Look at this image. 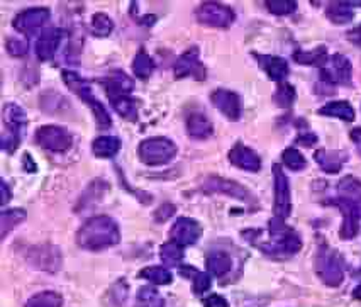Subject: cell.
Masks as SVG:
<instances>
[{"instance_id": "obj_1", "label": "cell", "mask_w": 361, "mask_h": 307, "mask_svg": "<svg viewBox=\"0 0 361 307\" xmlns=\"http://www.w3.org/2000/svg\"><path fill=\"white\" fill-rule=\"evenodd\" d=\"M121 241L119 226L109 216L88 219L77 233V245L87 251H102Z\"/></svg>"}, {"instance_id": "obj_2", "label": "cell", "mask_w": 361, "mask_h": 307, "mask_svg": "<svg viewBox=\"0 0 361 307\" xmlns=\"http://www.w3.org/2000/svg\"><path fill=\"white\" fill-rule=\"evenodd\" d=\"M268 233H270V241L258 245L264 255L283 258V256H292L300 251V236L292 228H288L285 221L280 219V217L270 219V222H268Z\"/></svg>"}, {"instance_id": "obj_3", "label": "cell", "mask_w": 361, "mask_h": 307, "mask_svg": "<svg viewBox=\"0 0 361 307\" xmlns=\"http://www.w3.org/2000/svg\"><path fill=\"white\" fill-rule=\"evenodd\" d=\"M61 77H63V82H65V85L68 87L75 95H78L80 99H82L83 102L92 109L95 121H97L100 128H111L112 126L111 116H109L107 109L104 107L94 95H92L90 83H88L85 78L80 77L78 73H75V71H70V70H63Z\"/></svg>"}, {"instance_id": "obj_4", "label": "cell", "mask_w": 361, "mask_h": 307, "mask_svg": "<svg viewBox=\"0 0 361 307\" xmlns=\"http://www.w3.org/2000/svg\"><path fill=\"white\" fill-rule=\"evenodd\" d=\"M317 277L329 287H339L344 280L343 258L333 248L322 245L316 255Z\"/></svg>"}, {"instance_id": "obj_5", "label": "cell", "mask_w": 361, "mask_h": 307, "mask_svg": "<svg viewBox=\"0 0 361 307\" xmlns=\"http://www.w3.org/2000/svg\"><path fill=\"white\" fill-rule=\"evenodd\" d=\"M137 155H140V159L145 165H166L175 158L176 145L168 138H149V140L141 141Z\"/></svg>"}, {"instance_id": "obj_6", "label": "cell", "mask_w": 361, "mask_h": 307, "mask_svg": "<svg viewBox=\"0 0 361 307\" xmlns=\"http://www.w3.org/2000/svg\"><path fill=\"white\" fill-rule=\"evenodd\" d=\"M353 66L344 54L336 53L321 68V80L327 85H351Z\"/></svg>"}, {"instance_id": "obj_7", "label": "cell", "mask_w": 361, "mask_h": 307, "mask_svg": "<svg viewBox=\"0 0 361 307\" xmlns=\"http://www.w3.org/2000/svg\"><path fill=\"white\" fill-rule=\"evenodd\" d=\"M36 143L53 153H63L71 148L73 136L60 126H41L36 131Z\"/></svg>"}, {"instance_id": "obj_8", "label": "cell", "mask_w": 361, "mask_h": 307, "mask_svg": "<svg viewBox=\"0 0 361 307\" xmlns=\"http://www.w3.org/2000/svg\"><path fill=\"white\" fill-rule=\"evenodd\" d=\"M200 24L211 28H229L236 19L234 11L228 6L217 2H205L195 12Z\"/></svg>"}, {"instance_id": "obj_9", "label": "cell", "mask_w": 361, "mask_h": 307, "mask_svg": "<svg viewBox=\"0 0 361 307\" xmlns=\"http://www.w3.org/2000/svg\"><path fill=\"white\" fill-rule=\"evenodd\" d=\"M274 183H275V204L274 212L275 217L287 219L292 212V193L288 176L285 175L280 165H274Z\"/></svg>"}, {"instance_id": "obj_10", "label": "cell", "mask_w": 361, "mask_h": 307, "mask_svg": "<svg viewBox=\"0 0 361 307\" xmlns=\"http://www.w3.org/2000/svg\"><path fill=\"white\" fill-rule=\"evenodd\" d=\"M329 204L339 207V211L343 212V226L339 229V236L343 239H353L356 234L360 233V221H361V209L358 204L350 199H343V197H338V199L329 200Z\"/></svg>"}, {"instance_id": "obj_11", "label": "cell", "mask_w": 361, "mask_h": 307, "mask_svg": "<svg viewBox=\"0 0 361 307\" xmlns=\"http://www.w3.org/2000/svg\"><path fill=\"white\" fill-rule=\"evenodd\" d=\"M49 18H51L49 9H46V7H32V9L19 12L14 18V20H12V26H14L16 31H19L20 35L31 36L39 31V29L48 23Z\"/></svg>"}, {"instance_id": "obj_12", "label": "cell", "mask_w": 361, "mask_h": 307, "mask_svg": "<svg viewBox=\"0 0 361 307\" xmlns=\"http://www.w3.org/2000/svg\"><path fill=\"white\" fill-rule=\"evenodd\" d=\"M200 234H202V228H200V224L195 219L178 217L170 229V241L176 243V245L182 248L192 246L199 241Z\"/></svg>"}, {"instance_id": "obj_13", "label": "cell", "mask_w": 361, "mask_h": 307, "mask_svg": "<svg viewBox=\"0 0 361 307\" xmlns=\"http://www.w3.org/2000/svg\"><path fill=\"white\" fill-rule=\"evenodd\" d=\"M199 56L200 52L197 46H192L190 49H187V52L175 63V77L185 78L188 75H192V77H195L197 80H205V68L202 63H200Z\"/></svg>"}, {"instance_id": "obj_14", "label": "cell", "mask_w": 361, "mask_h": 307, "mask_svg": "<svg viewBox=\"0 0 361 307\" xmlns=\"http://www.w3.org/2000/svg\"><path fill=\"white\" fill-rule=\"evenodd\" d=\"M100 83L106 88V94L111 102H114L117 99H123V97H129L134 88L133 80L129 78L124 71L119 70L109 73L106 78L100 80Z\"/></svg>"}, {"instance_id": "obj_15", "label": "cell", "mask_w": 361, "mask_h": 307, "mask_svg": "<svg viewBox=\"0 0 361 307\" xmlns=\"http://www.w3.org/2000/svg\"><path fill=\"white\" fill-rule=\"evenodd\" d=\"M211 100L214 106L219 109L222 114L228 117L229 121H239L243 107H241V99H239L236 92L219 88V90L212 92Z\"/></svg>"}, {"instance_id": "obj_16", "label": "cell", "mask_w": 361, "mask_h": 307, "mask_svg": "<svg viewBox=\"0 0 361 307\" xmlns=\"http://www.w3.org/2000/svg\"><path fill=\"white\" fill-rule=\"evenodd\" d=\"M204 191L211 193H224V195H229L238 200L251 199V193L247 192L243 185L233 182V180L219 179V176H211L209 180H205Z\"/></svg>"}, {"instance_id": "obj_17", "label": "cell", "mask_w": 361, "mask_h": 307, "mask_svg": "<svg viewBox=\"0 0 361 307\" xmlns=\"http://www.w3.org/2000/svg\"><path fill=\"white\" fill-rule=\"evenodd\" d=\"M229 162L233 163L234 167L241 168V170H246V171H259V168H262V158L258 157V153L253 151L251 148H247V146L243 145V143H236V145L233 146V150L229 151Z\"/></svg>"}, {"instance_id": "obj_18", "label": "cell", "mask_w": 361, "mask_h": 307, "mask_svg": "<svg viewBox=\"0 0 361 307\" xmlns=\"http://www.w3.org/2000/svg\"><path fill=\"white\" fill-rule=\"evenodd\" d=\"M316 163L321 167L322 171L326 174H338L343 170L344 163L350 159V155L343 150H317L316 155Z\"/></svg>"}, {"instance_id": "obj_19", "label": "cell", "mask_w": 361, "mask_h": 307, "mask_svg": "<svg viewBox=\"0 0 361 307\" xmlns=\"http://www.w3.org/2000/svg\"><path fill=\"white\" fill-rule=\"evenodd\" d=\"M61 36L63 32L58 28H51L48 31H44L36 41V56L41 61L51 60L54 53H56L58 46L61 43Z\"/></svg>"}, {"instance_id": "obj_20", "label": "cell", "mask_w": 361, "mask_h": 307, "mask_svg": "<svg viewBox=\"0 0 361 307\" xmlns=\"http://www.w3.org/2000/svg\"><path fill=\"white\" fill-rule=\"evenodd\" d=\"M255 58L258 60L264 73L268 75V78L274 80V82L282 83L288 77L290 70H288V63L283 58L271 56V54H255Z\"/></svg>"}, {"instance_id": "obj_21", "label": "cell", "mask_w": 361, "mask_h": 307, "mask_svg": "<svg viewBox=\"0 0 361 307\" xmlns=\"http://www.w3.org/2000/svg\"><path fill=\"white\" fill-rule=\"evenodd\" d=\"M187 134L194 140H207L214 134V126L204 112H190L187 117Z\"/></svg>"}, {"instance_id": "obj_22", "label": "cell", "mask_w": 361, "mask_h": 307, "mask_svg": "<svg viewBox=\"0 0 361 307\" xmlns=\"http://www.w3.org/2000/svg\"><path fill=\"white\" fill-rule=\"evenodd\" d=\"M2 116H4V126H6V131L19 134L20 129L26 128L27 116L26 112L18 106V104L7 102L6 107H4Z\"/></svg>"}, {"instance_id": "obj_23", "label": "cell", "mask_w": 361, "mask_h": 307, "mask_svg": "<svg viewBox=\"0 0 361 307\" xmlns=\"http://www.w3.org/2000/svg\"><path fill=\"white\" fill-rule=\"evenodd\" d=\"M233 268V260L228 253L224 251H212L211 255L207 256V270L212 277H217V279H222L226 277Z\"/></svg>"}, {"instance_id": "obj_24", "label": "cell", "mask_w": 361, "mask_h": 307, "mask_svg": "<svg viewBox=\"0 0 361 307\" xmlns=\"http://www.w3.org/2000/svg\"><path fill=\"white\" fill-rule=\"evenodd\" d=\"M319 114L327 117H338V119L348 121V123L355 121V109L346 100H336V102L326 104V106L319 109Z\"/></svg>"}, {"instance_id": "obj_25", "label": "cell", "mask_w": 361, "mask_h": 307, "mask_svg": "<svg viewBox=\"0 0 361 307\" xmlns=\"http://www.w3.org/2000/svg\"><path fill=\"white\" fill-rule=\"evenodd\" d=\"M121 150V141L114 136H100L92 143V153L97 158H112Z\"/></svg>"}, {"instance_id": "obj_26", "label": "cell", "mask_w": 361, "mask_h": 307, "mask_svg": "<svg viewBox=\"0 0 361 307\" xmlns=\"http://www.w3.org/2000/svg\"><path fill=\"white\" fill-rule=\"evenodd\" d=\"M338 195L343 199H350L361 209V180L355 176H344L338 183Z\"/></svg>"}, {"instance_id": "obj_27", "label": "cell", "mask_w": 361, "mask_h": 307, "mask_svg": "<svg viewBox=\"0 0 361 307\" xmlns=\"http://www.w3.org/2000/svg\"><path fill=\"white\" fill-rule=\"evenodd\" d=\"M293 60L300 65H316V66H324L327 60V48L326 46H321V48L312 49V52H304V49H299V52L293 53Z\"/></svg>"}, {"instance_id": "obj_28", "label": "cell", "mask_w": 361, "mask_h": 307, "mask_svg": "<svg viewBox=\"0 0 361 307\" xmlns=\"http://www.w3.org/2000/svg\"><path fill=\"white\" fill-rule=\"evenodd\" d=\"M154 68H157V63H154L153 58L149 54H146L145 52H140L134 56L133 60V71L137 78L145 80L149 78L153 75Z\"/></svg>"}, {"instance_id": "obj_29", "label": "cell", "mask_w": 361, "mask_h": 307, "mask_svg": "<svg viewBox=\"0 0 361 307\" xmlns=\"http://www.w3.org/2000/svg\"><path fill=\"white\" fill-rule=\"evenodd\" d=\"M159 258L166 267H180L183 260V248L173 241H168L159 248Z\"/></svg>"}, {"instance_id": "obj_30", "label": "cell", "mask_w": 361, "mask_h": 307, "mask_svg": "<svg viewBox=\"0 0 361 307\" xmlns=\"http://www.w3.org/2000/svg\"><path fill=\"white\" fill-rule=\"evenodd\" d=\"M326 16L327 19L333 20L334 24H348L351 23L353 18H355V14H353V11L350 9V6H348L346 2L329 4V7H327L326 11Z\"/></svg>"}, {"instance_id": "obj_31", "label": "cell", "mask_w": 361, "mask_h": 307, "mask_svg": "<svg viewBox=\"0 0 361 307\" xmlns=\"http://www.w3.org/2000/svg\"><path fill=\"white\" fill-rule=\"evenodd\" d=\"M63 299L54 290H44V292L36 294L26 302L24 307H61Z\"/></svg>"}, {"instance_id": "obj_32", "label": "cell", "mask_w": 361, "mask_h": 307, "mask_svg": "<svg viewBox=\"0 0 361 307\" xmlns=\"http://www.w3.org/2000/svg\"><path fill=\"white\" fill-rule=\"evenodd\" d=\"M140 277L149 280L154 285H168L173 280V275H171L170 270L163 267H146L145 270H141Z\"/></svg>"}, {"instance_id": "obj_33", "label": "cell", "mask_w": 361, "mask_h": 307, "mask_svg": "<svg viewBox=\"0 0 361 307\" xmlns=\"http://www.w3.org/2000/svg\"><path fill=\"white\" fill-rule=\"evenodd\" d=\"M116 112L119 116H123L124 119L136 121L137 119V100L131 99V97H123V99H117L112 102Z\"/></svg>"}, {"instance_id": "obj_34", "label": "cell", "mask_w": 361, "mask_h": 307, "mask_svg": "<svg viewBox=\"0 0 361 307\" xmlns=\"http://www.w3.org/2000/svg\"><path fill=\"white\" fill-rule=\"evenodd\" d=\"M26 219V212L23 209H9V211H2V219H0V226H2V238L7 236V233L20 221Z\"/></svg>"}, {"instance_id": "obj_35", "label": "cell", "mask_w": 361, "mask_h": 307, "mask_svg": "<svg viewBox=\"0 0 361 307\" xmlns=\"http://www.w3.org/2000/svg\"><path fill=\"white\" fill-rule=\"evenodd\" d=\"M137 307H165V301L159 296L158 290L142 287L137 294Z\"/></svg>"}, {"instance_id": "obj_36", "label": "cell", "mask_w": 361, "mask_h": 307, "mask_svg": "<svg viewBox=\"0 0 361 307\" xmlns=\"http://www.w3.org/2000/svg\"><path fill=\"white\" fill-rule=\"evenodd\" d=\"M114 31V23H112V19L109 18L107 14H95L94 18H92V32H94L95 36L99 37H106L111 35V32Z\"/></svg>"}, {"instance_id": "obj_37", "label": "cell", "mask_w": 361, "mask_h": 307, "mask_svg": "<svg viewBox=\"0 0 361 307\" xmlns=\"http://www.w3.org/2000/svg\"><path fill=\"white\" fill-rule=\"evenodd\" d=\"M282 159L285 163V167H288L293 171H300L307 167V162H305L304 155L300 153L297 148H287L282 153Z\"/></svg>"}, {"instance_id": "obj_38", "label": "cell", "mask_w": 361, "mask_h": 307, "mask_svg": "<svg viewBox=\"0 0 361 307\" xmlns=\"http://www.w3.org/2000/svg\"><path fill=\"white\" fill-rule=\"evenodd\" d=\"M274 99H275L276 106L285 107V109L290 107L293 104V100H295V88H293L290 83L282 82L279 85V88H276Z\"/></svg>"}, {"instance_id": "obj_39", "label": "cell", "mask_w": 361, "mask_h": 307, "mask_svg": "<svg viewBox=\"0 0 361 307\" xmlns=\"http://www.w3.org/2000/svg\"><path fill=\"white\" fill-rule=\"evenodd\" d=\"M264 6L275 16H288L297 9V2L293 0H268L264 2Z\"/></svg>"}, {"instance_id": "obj_40", "label": "cell", "mask_w": 361, "mask_h": 307, "mask_svg": "<svg viewBox=\"0 0 361 307\" xmlns=\"http://www.w3.org/2000/svg\"><path fill=\"white\" fill-rule=\"evenodd\" d=\"M7 52L11 56H24L29 52V41L20 40V37H11L7 41Z\"/></svg>"}, {"instance_id": "obj_41", "label": "cell", "mask_w": 361, "mask_h": 307, "mask_svg": "<svg viewBox=\"0 0 361 307\" xmlns=\"http://www.w3.org/2000/svg\"><path fill=\"white\" fill-rule=\"evenodd\" d=\"M192 285H194V292L197 296H202V294L207 292L211 289V275L204 272H195L194 279H192Z\"/></svg>"}, {"instance_id": "obj_42", "label": "cell", "mask_w": 361, "mask_h": 307, "mask_svg": "<svg viewBox=\"0 0 361 307\" xmlns=\"http://www.w3.org/2000/svg\"><path fill=\"white\" fill-rule=\"evenodd\" d=\"M19 146V134H14V133H9L6 131L2 136V150L6 151V153H12V151L18 150Z\"/></svg>"}, {"instance_id": "obj_43", "label": "cell", "mask_w": 361, "mask_h": 307, "mask_svg": "<svg viewBox=\"0 0 361 307\" xmlns=\"http://www.w3.org/2000/svg\"><path fill=\"white\" fill-rule=\"evenodd\" d=\"M204 307H229V304L224 297L214 294V296H209L207 299H204Z\"/></svg>"}, {"instance_id": "obj_44", "label": "cell", "mask_w": 361, "mask_h": 307, "mask_svg": "<svg viewBox=\"0 0 361 307\" xmlns=\"http://www.w3.org/2000/svg\"><path fill=\"white\" fill-rule=\"evenodd\" d=\"M295 143H299V145H302V146H312L317 143V136L310 131H302L299 136H297Z\"/></svg>"}, {"instance_id": "obj_45", "label": "cell", "mask_w": 361, "mask_h": 307, "mask_svg": "<svg viewBox=\"0 0 361 307\" xmlns=\"http://www.w3.org/2000/svg\"><path fill=\"white\" fill-rule=\"evenodd\" d=\"M173 212H175V207H173V205H170V204L163 205V207H159L158 211H157V221H158V222L166 221L168 217L173 216Z\"/></svg>"}, {"instance_id": "obj_46", "label": "cell", "mask_w": 361, "mask_h": 307, "mask_svg": "<svg viewBox=\"0 0 361 307\" xmlns=\"http://www.w3.org/2000/svg\"><path fill=\"white\" fill-rule=\"evenodd\" d=\"M350 138H351V141L356 145V150H358V153L361 155V128L353 129V131L350 133Z\"/></svg>"}, {"instance_id": "obj_47", "label": "cell", "mask_w": 361, "mask_h": 307, "mask_svg": "<svg viewBox=\"0 0 361 307\" xmlns=\"http://www.w3.org/2000/svg\"><path fill=\"white\" fill-rule=\"evenodd\" d=\"M348 40H350L351 43H355L356 46H360V48H361V26H358L356 29H353L351 32H348Z\"/></svg>"}, {"instance_id": "obj_48", "label": "cell", "mask_w": 361, "mask_h": 307, "mask_svg": "<svg viewBox=\"0 0 361 307\" xmlns=\"http://www.w3.org/2000/svg\"><path fill=\"white\" fill-rule=\"evenodd\" d=\"M0 188H2V205H7V202L11 200V191H9V185H7L6 180H2Z\"/></svg>"}, {"instance_id": "obj_49", "label": "cell", "mask_w": 361, "mask_h": 307, "mask_svg": "<svg viewBox=\"0 0 361 307\" xmlns=\"http://www.w3.org/2000/svg\"><path fill=\"white\" fill-rule=\"evenodd\" d=\"M23 167H24V170H27V171H36V165H35V162H32V158H31V155H24L23 157Z\"/></svg>"}, {"instance_id": "obj_50", "label": "cell", "mask_w": 361, "mask_h": 307, "mask_svg": "<svg viewBox=\"0 0 361 307\" xmlns=\"http://www.w3.org/2000/svg\"><path fill=\"white\" fill-rule=\"evenodd\" d=\"M353 297L355 299H361V284L356 287L355 290H353Z\"/></svg>"}]
</instances>
